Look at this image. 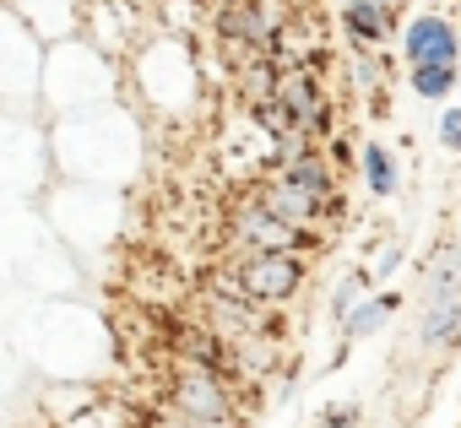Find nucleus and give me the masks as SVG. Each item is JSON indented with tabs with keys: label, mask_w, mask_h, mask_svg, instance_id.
<instances>
[{
	"label": "nucleus",
	"mask_w": 461,
	"mask_h": 428,
	"mask_svg": "<svg viewBox=\"0 0 461 428\" xmlns=\"http://www.w3.org/2000/svg\"><path fill=\"white\" fill-rule=\"evenodd\" d=\"M299 282H304V266H299L288 250H261V255H250L245 272H240L245 299H261V304H283V299H294Z\"/></svg>",
	"instance_id": "nucleus-1"
},
{
	"label": "nucleus",
	"mask_w": 461,
	"mask_h": 428,
	"mask_svg": "<svg viewBox=\"0 0 461 428\" xmlns=\"http://www.w3.org/2000/svg\"><path fill=\"white\" fill-rule=\"evenodd\" d=\"M407 60L412 66H450L456 60V33L445 17H418L407 28Z\"/></svg>",
	"instance_id": "nucleus-2"
},
{
	"label": "nucleus",
	"mask_w": 461,
	"mask_h": 428,
	"mask_svg": "<svg viewBox=\"0 0 461 428\" xmlns=\"http://www.w3.org/2000/svg\"><path fill=\"white\" fill-rule=\"evenodd\" d=\"M217 28H222V39H240V44H272L277 17L261 12V0H250V6H228V12H217Z\"/></svg>",
	"instance_id": "nucleus-3"
},
{
	"label": "nucleus",
	"mask_w": 461,
	"mask_h": 428,
	"mask_svg": "<svg viewBox=\"0 0 461 428\" xmlns=\"http://www.w3.org/2000/svg\"><path fill=\"white\" fill-rule=\"evenodd\" d=\"M174 401H179L190 417H201V423H217V417H222V385H217L212 374L179 379V385H174Z\"/></svg>",
	"instance_id": "nucleus-4"
},
{
	"label": "nucleus",
	"mask_w": 461,
	"mask_h": 428,
	"mask_svg": "<svg viewBox=\"0 0 461 428\" xmlns=\"http://www.w3.org/2000/svg\"><path fill=\"white\" fill-rule=\"evenodd\" d=\"M315 201H321V195L299 190L294 179H283V184H272V190H267V211H272V218H283L288 228H304V223L315 218Z\"/></svg>",
	"instance_id": "nucleus-5"
},
{
	"label": "nucleus",
	"mask_w": 461,
	"mask_h": 428,
	"mask_svg": "<svg viewBox=\"0 0 461 428\" xmlns=\"http://www.w3.org/2000/svg\"><path fill=\"white\" fill-rule=\"evenodd\" d=\"M234 223H240V234L256 245V255H261V250H288V245H294V228H288L283 218H272L267 206H261V211H240Z\"/></svg>",
	"instance_id": "nucleus-6"
},
{
	"label": "nucleus",
	"mask_w": 461,
	"mask_h": 428,
	"mask_svg": "<svg viewBox=\"0 0 461 428\" xmlns=\"http://www.w3.org/2000/svg\"><path fill=\"white\" fill-rule=\"evenodd\" d=\"M277 103L294 114V120H321V98H315V76L310 71H288L277 82Z\"/></svg>",
	"instance_id": "nucleus-7"
},
{
	"label": "nucleus",
	"mask_w": 461,
	"mask_h": 428,
	"mask_svg": "<svg viewBox=\"0 0 461 428\" xmlns=\"http://www.w3.org/2000/svg\"><path fill=\"white\" fill-rule=\"evenodd\" d=\"M461 336V293L456 299H439V304H429V320H423V342H439V347H450Z\"/></svg>",
	"instance_id": "nucleus-8"
},
{
	"label": "nucleus",
	"mask_w": 461,
	"mask_h": 428,
	"mask_svg": "<svg viewBox=\"0 0 461 428\" xmlns=\"http://www.w3.org/2000/svg\"><path fill=\"white\" fill-rule=\"evenodd\" d=\"M348 28L358 33V44H380L391 33V12L369 6V0H348Z\"/></svg>",
	"instance_id": "nucleus-9"
},
{
	"label": "nucleus",
	"mask_w": 461,
	"mask_h": 428,
	"mask_svg": "<svg viewBox=\"0 0 461 428\" xmlns=\"http://www.w3.org/2000/svg\"><path fill=\"white\" fill-rule=\"evenodd\" d=\"M288 179H294L299 190H310V195H326V163H321V157H294V163H288Z\"/></svg>",
	"instance_id": "nucleus-10"
},
{
	"label": "nucleus",
	"mask_w": 461,
	"mask_h": 428,
	"mask_svg": "<svg viewBox=\"0 0 461 428\" xmlns=\"http://www.w3.org/2000/svg\"><path fill=\"white\" fill-rule=\"evenodd\" d=\"M412 87H418L423 98H445V93L456 87V71H450V66H418Z\"/></svg>",
	"instance_id": "nucleus-11"
},
{
	"label": "nucleus",
	"mask_w": 461,
	"mask_h": 428,
	"mask_svg": "<svg viewBox=\"0 0 461 428\" xmlns=\"http://www.w3.org/2000/svg\"><path fill=\"white\" fill-rule=\"evenodd\" d=\"M391 309H396V299H391V293H385V299H375V304H364V309H353V315H348V336H364V331H375V325H380Z\"/></svg>",
	"instance_id": "nucleus-12"
},
{
	"label": "nucleus",
	"mask_w": 461,
	"mask_h": 428,
	"mask_svg": "<svg viewBox=\"0 0 461 428\" xmlns=\"http://www.w3.org/2000/svg\"><path fill=\"white\" fill-rule=\"evenodd\" d=\"M364 168H369V184H375L380 195H385V190H396V168H391V157H385L380 147H369V152H364Z\"/></svg>",
	"instance_id": "nucleus-13"
},
{
	"label": "nucleus",
	"mask_w": 461,
	"mask_h": 428,
	"mask_svg": "<svg viewBox=\"0 0 461 428\" xmlns=\"http://www.w3.org/2000/svg\"><path fill=\"white\" fill-rule=\"evenodd\" d=\"M358 288H364V277H342L337 282V315H353L358 309Z\"/></svg>",
	"instance_id": "nucleus-14"
},
{
	"label": "nucleus",
	"mask_w": 461,
	"mask_h": 428,
	"mask_svg": "<svg viewBox=\"0 0 461 428\" xmlns=\"http://www.w3.org/2000/svg\"><path fill=\"white\" fill-rule=\"evenodd\" d=\"M439 141H445V147H461V109H456V114H445V125H439Z\"/></svg>",
	"instance_id": "nucleus-15"
},
{
	"label": "nucleus",
	"mask_w": 461,
	"mask_h": 428,
	"mask_svg": "<svg viewBox=\"0 0 461 428\" xmlns=\"http://www.w3.org/2000/svg\"><path fill=\"white\" fill-rule=\"evenodd\" d=\"M369 6H385V12H391V6H396V0H369Z\"/></svg>",
	"instance_id": "nucleus-16"
}]
</instances>
